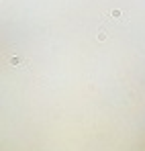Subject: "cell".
<instances>
[{
	"mask_svg": "<svg viewBox=\"0 0 145 151\" xmlns=\"http://www.w3.org/2000/svg\"><path fill=\"white\" fill-rule=\"evenodd\" d=\"M110 16H114V18H118V20H127V14H125L123 10H118V8H114V10H110V12L106 14V18H110Z\"/></svg>",
	"mask_w": 145,
	"mask_h": 151,
	"instance_id": "6da1fadb",
	"label": "cell"
},
{
	"mask_svg": "<svg viewBox=\"0 0 145 151\" xmlns=\"http://www.w3.org/2000/svg\"><path fill=\"white\" fill-rule=\"evenodd\" d=\"M27 63H29L27 59H22V57H16V55L8 59V66H27Z\"/></svg>",
	"mask_w": 145,
	"mask_h": 151,
	"instance_id": "7a4b0ae2",
	"label": "cell"
},
{
	"mask_svg": "<svg viewBox=\"0 0 145 151\" xmlns=\"http://www.w3.org/2000/svg\"><path fill=\"white\" fill-rule=\"evenodd\" d=\"M106 37H108V31H106V29H104V25H102V27L98 29V41H104Z\"/></svg>",
	"mask_w": 145,
	"mask_h": 151,
	"instance_id": "3957f363",
	"label": "cell"
}]
</instances>
